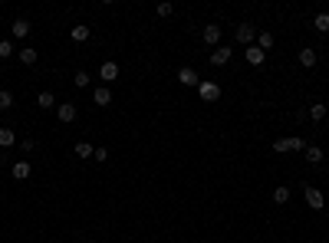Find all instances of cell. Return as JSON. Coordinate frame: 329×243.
<instances>
[{
    "label": "cell",
    "mask_w": 329,
    "mask_h": 243,
    "mask_svg": "<svg viewBox=\"0 0 329 243\" xmlns=\"http://www.w3.org/2000/svg\"><path fill=\"white\" fill-rule=\"evenodd\" d=\"M10 33H14L16 39L30 36V20H24V16H16V20H14V26H10Z\"/></svg>",
    "instance_id": "7c38bea8"
},
{
    "label": "cell",
    "mask_w": 329,
    "mask_h": 243,
    "mask_svg": "<svg viewBox=\"0 0 329 243\" xmlns=\"http://www.w3.org/2000/svg\"><path fill=\"white\" fill-rule=\"evenodd\" d=\"M303 197H306V204L313 207V211H322V204H326V197H322V191L316 188V184H306Z\"/></svg>",
    "instance_id": "3957f363"
},
{
    "label": "cell",
    "mask_w": 329,
    "mask_h": 243,
    "mask_svg": "<svg viewBox=\"0 0 329 243\" xmlns=\"http://www.w3.org/2000/svg\"><path fill=\"white\" fill-rule=\"evenodd\" d=\"M20 151H26V155L36 151V141H33V138H20Z\"/></svg>",
    "instance_id": "f1b7e54d"
},
{
    "label": "cell",
    "mask_w": 329,
    "mask_h": 243,
    "mask_svg": "<svg viewBox=\"0 0 329 243\" xmlns=\"http://www.w3.org/2000/svg\"><path fill=\"white\" fill-rule=\"evenodd\" d=\"M99 79H102V82H116V79H118V63H112V59H109V63H102L99 66Z\"/></svg>",
    "instance_id": "9c48e42d"
},
{
    "label": "cell",
    "mask_w": 329,
    "mask_h": 243,
    "mask_svg": "<svg viewBox=\"0 0 329 243\" xmlns=\"http://www.w3.org/2000/svg\"><path fill=\"white\" fill-rule=\"evenodd\" d=\"M296 59H300V66H303V69H313L320 56H316V49H313V46H306V49H300V56H296Z\"/></svg>",
    "instance_id": "8fae6325"
},
{
    "label": "cell",
    "mask_w": 329,
    "mask_h": 243,
    "mask_svg": "<svg viewBox=\"0 0 329 243\" xmlns=\"http://www.w3.org/2000/svg\"><path fill=\"white\" fill-rule=\"evenodd\" d=\"M326 105H322V102H313V105H310V112H306V115H310V118H313V122H322V118H326Z\"/></svg>",
    "instance_id": "d6986e66"
},
{
    "label": "cell",
    "mask_w": 329,
    "mask_h": 243,
    "mask_svg": "<svg viewBox=\"0 0 329 243\" xmlns=\"http://www.w3.org/2000/svg\"><path fill=\"white\" fill-rule=\"evenodd\" d=\"M36 105H40V109H56V95L50 92V89H46V92H40L36 95Z\"/></svg>",
    "instance_id": "ac0fdd59"
},
{
    "label": "cell",
    "mask_w": 329,
    "mask_h": 243,
    "mask_svg": "<svg viewBox=\"0 0 329 243\" xmlns=\"http://www.w3.org/2000/svg\"><path fill=\"white\" fill-rule=\"evenodd\" d=\"M7 109H14V92L10 89H0V112H7Z\"/></svg>",
    "instance_id": "603a6c76"
},
{
    "label": "cell",
    "mask_w": 329,
    "mask_h": 243,
    "mask_svg": "<svg viewBox=\"0 0 329 243\" xmlns=\"http://www.w3.org/2000/svg\"><path fill=\"white\" fill-rule=\"evenodd\" d=\"M313 26H316V33H329V13H326V10L313 16Z\"/></svg>",
    "instance_id": "ffe728a7"
},
{
    "label": "cell",
    "mask_w": 329,
    "mask_h": 243,
    "mask_svg": "<svg viewBox=\"0 0 329 243\" xmlns=\"http://www.w3.org/2000/svg\"><path fill=\"white\" fill-rule=\"evenodd\" d=\"M254 46H260V49H264V53H266V49L274 46V33H270V30L257 33V39H254Z\"/></svg>",
    "instance_id": "e0dca14e"
},
{
    "label": "cell",
    "mask_w": 329,
    "mask_h": 243,
    "mask_svg": "<svg viewBox=\"0 0 329 243\" xmlns=\"http://www.w3.org/2000/svg\"><path fill=\"white\" fill-rule=\"evenodd\" d=\"M220 36H224V30H220L218 23H208V26L201 30V39L208 43V46H218V43H220Z\"/></svg>",
    "instance_id": "5b68a950"
},
{
    "label": "cell",
    "mask_w": 329,
    "mask_h": 243,
    "mask_svg": "<svg viewBox=\"0 0 329 243\" xmlns=\"http://www.w3.org/2000/svg\"><path fill=\"white\" fill-rule=\"evenodd\" d=\"M230 56H234V49H230V46H218V49H214L211 56H208V59H211V66H214V69H218V66L230 63Z\"/></svg>",
    "instance_id": "52a82bcc"
},
{
    "label": "cell",
    "mask_w": 329,
    "mask_h": 243,
    "mask_svg": "<svg viewBox=\"0 0 329 243\" xmlns=\"http://www.w3.org/2000/svg\"><path fill=\"white\" fill-rule=\"evenodd\" d=\"M82 243H96V240H82Z\"/></svg>",
    "instance_id": "4dcf8cb0"
},
{
    "label": "cell",
    "mask_w": 329,
    "mask_h": 243,
    "mask_svg": "<svg viewBox=\"0 0 329 243\" xmlns=\"http://www.w3.org/2000/svg\"><path fill=\"white\" fill-rule=\"evenodd\" d=\"M178 82H181V86H194V89H198L201 76H198V72L191 69V66H181V69H178Z\"/></svg>",
    "instance_id": "ba28073f"
},
{
    "label": "cell",
    "mask_w": 329,
    "mask_h": 243,
    "mask_svg": "<svg viewBox=\"0 0 329 243\" xmlns=\"http://www.w3.org/2000/svg\"><path fill=\"white\" fill-rule=\"evenodd\" d=\"M155 13H158V16H172V13H174V7L168 3V0H164V3H158V7H155Z\"/></svg>",
    "instance_id": "83f0119b"
},
{
    "label": "cell",
    "mask_w": 329,
    "mask_h": 243,
    "mask_svg": "<svg viewBox=\"0 0 329 243\" xmlns=\"http://www.w3.org/2000/svg\"><path fill=\"white\" fill-rule=\"evenodd\" d=\"M16 145V135H14V128H0V148H14Z\"/></svg>",
    "instance_id": "2e32d148"
},
{
    "label": "cell",
    "mask_w": 329,
    "mask_h": 243,
    "mask_svg": "<svg viewBox=\"0 0 329 243\" xmlns=\"http://www.w3.org/2000/svg\"><path fill=\"white\" fill-rule=\"evenodd\" d=\"M306 161H310V165H322V148L320 145H306Z\"/></svg>",
    "instance_id": "9a60e30c"
},
{
    "label": "cell",
    "mask_w": 329,
    "mask_h": 243,
    "mask_svg": "<svg viewBox=\"0 0 329 243\" xmlns=\"http://www.w3.org/2000/svg\"><path fill=\"white\" fill-rule=\"evenodd\" d=\"M16 56H20V63H24V66H33V63H36V49H33V46H24Z\"/></svg>",
    "instance_id": "7402d4cb"
},
{
    "label": "cell",
    "mask_w": 329,
    "mask_h": 243,
    "mask_svg": "<svg viewBox=\"0 0 329 243\" xmlns=\"http://www.w3.org/2000/svg\"><path fill=\"white\" fill-rule=\"evenodd\" d=\"M89 82H92V79H89V72H86V69H79L76 76H72V86H76V89H86Z\"/></svg>",
    "instance_id": "cb8c5ba5"
},
{
    "label": "cell",
    "mask_w": 329,
    "mask_h": 243,
    "mask_svg": "<svg viewBox=\"0 0 329 243\" xmlns=\"http://www.w3.org/2000/svg\"><path fill=\"white\" fill-rule=\"evenodd\" d=\"M70 36L76 39V43H86V39H89V26H72Z\"/></svg>",
    "instance_id": "d4e9b609"
},
{
    "label": "cell",
    "mask_w": 329,
    "mask_h": 243,
    "mask_svg": "<svg viewBox=\"0 0 329 243\" xmlns=\"http://www.w3.org/2000/svg\"><path fill=\"white\" fill-rule=\"evenodd\" d=\"M56 115H60V122H63V125H72V122H76V102H60L56 105Z\"/></svg>",
    "instance_id": "277c9868"
},
{
    "label": "cell",
    "mask_w": 329,
    "mask_h": 243,
    "mask_svg": "<svg viewBox=\"0 0 329 243\" xmlns=\"http://www.w3.org/2000/svg\"><path fill=\"white\" fill-rule=\"evenodd\" d=\"M274 151L276 155H286V151H306V141L300 135H290V138H276L274 141Z\"/></svg>",
    "instance_id": "6da1fadb"
},
{
    "label": "cell",
    "mask_w": 329,
    "mask_h": 243,
    "mask_svg": "<svg viewBox=\"0 0 329 243\" xmlns=\"http://www.w3.org/2000/svg\"><path fill=\"white\" fill-rule=\"evenodd\" d=\"M198 95H201V102H218L220 86L214 82V79H201V82H198Z\"/></svg>",
    "instance_id": "7a4b0ae2"
},
{
    "label": "cell",
    "mask_w": 329,
    "mask_h": 243,
    "mask_svg": "<svg viewBox=\"0 0 329 243\" xmlns=\"http://www.w3.org/2000/svg\"><path fill=\"white\" fill-rule=\"evenodd\" d=\"M14 53H16L14 43H10V39H0V59H10Z\"/></svg>",
    "instance_id": "4316f807"
},
{
    "label": "cell",
    "mask_w": 329,
    "mask_h": 243,
    "mask_svg": "<svg viewBox=\"0 0 329 243\" xmlns=\"http://www.w3.org/2000/svg\"><path fill=\"white\" fill-rule=\"evenodd\" d=\"M244 59H247V63L250 66H264V59H266V53L260 46H247L244 49Z\"/></svg>",
    "instance_id": "30bf717a"
},
{
    "label": "cell",
    "mask_w": 329,
    "mask_h": 243,
    "mask_svg": "<svg viewBox=\"0 0 329 243\" xmlns=\"http://www.w3.org/2000/svg\"><path fill=\"white\" fill-rule=\"evenodd\" d=\"M286 201H290V188H286V184H280V188H274V204H286Z\"/></svg>",
    "instance_id": "44dd1931"
},
{
    "label": "cell",
    "mask_w": 329,
    "mask_h": 243,
    "mask_svg": "<svg viewBox=\"0 0 329 243\" xmlns=\"http://www.w3.org/2000/svg\"><path fill=\"white\" fill-rule=\"evenodd\" d=\"M92 102H96V105H109V102H112V89H109V86H99V89L92 92Z\"/></svg>",
    "instance_id": "5bb4252c"
},
{
    "label": "cell",
    "mask_w": 329,
    "mask_h": 243,
    "mask_svg": "<svg viewBox=\"0 0 329 243\" xmlns=\"http://www.w3.org/2000/svg\"><path fill=\"white\" fill-rule=\"evenodd\" d=\"M92 161H99V165H102V161H109V151H106V148H96Z\"/></svg>",
    "instance_id": "f546056e"
},
{
    "label": "cell",
    "mask_w": 329,
    "mask_h": 243,
    "mask_svg": "<svg viewBox=\"0 0 329 243\" xmlns=\"http://www.w3.org/2000/svg\"><path fill=\"white\" fill-rule=\"evenodd\" d=\"M234 36H237V43H244V46H254V39H257V30H254L250 23H240Z\"/></svg>",
    "instance_id": "8992f818"
},
{
    "label": "cell",
    "mask_w": 329,
    "mask_h": 243,
    "mask_svg": "<svg viewBox=\"0 0 329 243\" xmlns=\"http://www.w3.org/2000/svg\"><path fill=\"white\" fill-rule=\"evenodd\" d=\"M76 155H79V158H92V155H96V148L89 145V141H79V145H76Z\"/></svg>",
    "instance_id": "484cf974"
},
{
    "label": "cell",
    "mask_w": 329,
    "mask_h": 243,
    "mask_svg": "<svg viewBox=\"0 0 329 243\" xmlns=\"http://www.w3.org/2000/svg\"><path fill=\"white\" fill-rule=\"evenodd\" d=\"M30 171H33V168H30V161H16V165L10 168V174H14L16 181H26V178H30Z\"/></svg>",
    "instance_id": "4fadbf2b"
}]
</instances>
